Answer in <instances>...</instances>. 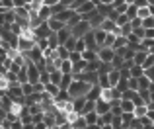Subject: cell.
<instances>
[{"label": "cell", "instance_id": "6da1fadb", "mask_svg": "<svg viewBox=\"0 0 154 129\" xmlns=\"http://www.w3.org/2000/svg\"><path fill=\"white\" fill-rule=\"evenodd\" d=\"M94 86V84L86 82V80H80V78H74L70 84V88H68V94H70V98H80V96H88V92H90V88Z\"/></svg>", "mask_w": 154, "mask_h": 129}, {"label": "cell", "instance_id": "7a4b0ae2", "mask_svg": "<svg viewBox=\"0 0 154 129\" xmlns=\"http://www.w3.org/2000/svg\"><path fill=\"white\" fill-rule=\"evenodd\" d=\"M90 30H94V27H92V24H90V20H84L82 18L74 27H72V35H74V37H84V35H86Z\"/></svg>", "mask_w": 154, "mask_h": 129}, {"label": "cell", "instance_id": "3957f363", "mask_svg": "<svg viewBox=\"0 0 154 129\" xmlns=\"http://www.w3.org/2000/svg\"><path fill=\"white\" fill-rule=\"evenodd\" d=\"M35 37H49V35L53 33V30H51V26H49V22H47V20H45V22H41V24H39V26L37 27H35Z\"/></svg>", "mask_w": 154, "mask_h": 129}, {"label": "cell", "instance_id": "277c9868", "mask_svg": "<svg viewBox=\"0 0 154 129\" xmlns=\"http://www.w3.org/2000/svg\"><path fill=\"white\" fill-rule=\"evenodd\" d=\"M96 8H98V4L92 2V0H88V2H84L82 6H80L78 10H76V12H80V14H82V18H84V20H88V16H90L92 12L96 10Z\"/></svg>", "mask_w": 154, "mask_h": 129}, {"label": "cell", "instance_id": "5b68a950", "mask_svg": "<svg viewBox=\"0 0 154 129\" xmlns=\"http://www.w3.org/2000/svg\"><path fill=\"white\" fill-rule=\"evenodd\" d=\"M98 55H100V59H102L103 63H111L113 57H115V49H113V47H100Z\"/></svg>", "mask_w": 154, "mask_h": 129}, {"label": "cell", "instance_id": "8992f818", "mask_svg": "<svg viewBox=\"0 0 154 129\" xmlns=\"http://www.w3.org/2000/svg\"><path fill=\"white\" fill-rule=\"evenodd\" d=\"M96 112H98L100 115L111 112V102H109V100H105V98H98V100H96Z\"/></svg>", "mask_w": 154, "mask_h": 129}, {"label": "cell", "instance_id": "52a82bcc", "mask_svg": "<svg viewBox=\"0 0 154 129\" xmlns=\"http://www.w3.org/2000/svg\"><path fill=\"white\" fill-rule=\"evenodd\" d=\"M88 20H90V24H92V27H102V24H103V20H105V16L103 14H100L98 12V8H96L94 12H92L90 16H88Z\"/></svg>", "mask_w": 154, "mask_h": 129}, {"label": "cell", "instance_id": "ba28073f", "mask_svg": "<svg viewBox=\"0 0 154 129\" xmlns=\"http://www.w3.org/2000/svg\"><path fill=\"white\" fill-rule=\"evenodd\" d=\"M74 12H76L74 8H63V10H60V12H57L55 16H57V18L60 20V22H64V24H66L68 20H70L72 16H74Z\"/></svg>", "mask_w": 154, "mask_h": 129}, {"label": "cell", "instance_id": "9c48e42d", "mask_svg": "<svg viewBox=\"0 0 154 129\" xmlns=\"http://www.w3.org/2000/svg\"><path fill=\"white\" fill-rule=\"evenodd\" d=\"M16 20H18V14H16L14 8H12V10H4L2 12V22L4 24H14Z\"/></svg>", "mask_w": 154, "mask_h": 129}, {"label": "cell", "instance_id": "30bf717a", "mask_svg": "<svg viewBox=\"0 0 154 129\" xmlns=\"http://www.w3.org/2000/svg\"><path fill=\"white\" fill-rule=\"evenodd\" d=\"M47 22H49V26H51V30H53V31H60L64 26H66V24H64V22H60V20L57 18V16H51V18L47 20Z\"/></svg>", "mask_w": 154, "mask_h": 129}, {"label": "cell", "instance_id": "8fae6325", "mask_svg": "<svg viewBox=\"0 0 154 129\" xmlns=\"http://www.w3.org/2000/svg\"><path fill=\"white\" fill-rule=\"evenodd\" d=\"M88 96H80V98H74L72 100V108H74V112H78V114H82L84 110V104H86Z\"/></svg>", "mask_w": 154, "mask_h": 129}, {"label": "cell", "instance_id": "7c38bea8", "mask_svg": "<svg viewBox=\"0 0 154 129\" xmlns=\"http://www.w3.org/2000/svg\"><path fill=\"white\" fill-rule=\"evenodd\" d=\"M37 14H39V18L45 22V20H49L51 16H53V8H51V6H47V4H43V6L37 10Z\"/></svg>", "mask_w": 154, "mask_h": 129}, {"label": "cell", "instance_id": "4fadbf2b", "mask_svg": "<svg viewBox=\"0 0 154 129\" xmlns=\"http://www.w3.org/2000/svg\"><path fill=\"white\" fill-rule=\"evenodd\" d=\"M102 90H103V88L100 86V84H94V86L90 88V92H88V98H90V100H98V98H102Z\"/></svg>", "mask_w": 154, "mask_h": 129}, {"label": "cell", "instance_id": "5bb4252c", "mask_svg": "<svg viewBox=\"0 0 154 129\" xmlns=\"http://www.w3.org/2000/svg\"><path fill=\"white\" fill-rule=\"evenodd\" d=\"M109 80H111V86H117L121 80V68H111L109 71Z\"/></svg>", "mask_w": 154, "mask_h": 129}, {"label": "cell", "instance_id": "9a60e30c", "mask_svg": "<svg viewBox=\"0 0 154 129\" xmlns=\"http://www.w3.org/2000/svg\"><path fill=\"white\" fill-rule=\"evenodd\" d=\"M98 74H100V86H102V88H111L109 72H102V71H98Z\"/></svg>", "mask_w": 154, "mask_h": 129}, {"label": "cell", "instance_id": "2e32d148", "mask_svg": "<svg viewBox=\"0 0 154 129\" xmlns=\"http://www.w3.org/2000/svg\"><path fill=\"white\" fill-rule=\"evenodd\" d=\"M96 39H98V43H100V47H103V43H105V37H107V31L102 30V27H96Z\"/></svg>", "mask_w": 154, "mask_h": 129}, {"label": "cell", "instance_id": "e0dca14e", "mask_svg": "<svg viewBox=\"0 0 154 129\" xmlns=\"http://www.w3.org/2000/svg\"><path fill=\"white\" fill-rule=\"evenodd\" d=\"M82 59H86V61H96V59H100V55H98V51H94V49H86V51H82Z\"/></svg>", "mask_w": 154, "mask_h": 129}, {"label": "cell", "instance_id": "ac0fdd59", "mask_svg": "<svg viewBox=\"0 0 154 129\" xmlns=\"http://www.w3.org/2000/svg\"><path fill=\"white\" fill-rule=\"evenodd\" d=\"M121 108H123V112H135L137 104L133 102V100H127V98H123V100H121Z\"/></svg>", "mask_w": 154, "mask_h": 129}, {"label": "cell", "instance_id": "d6986e66", "mask_svg": "<svg viewBox=\"0 0 154 129\" xmlns=\"http://www.w3.org/2000/svg\"><path fill=\"white\" fill-rule=\"evenodd\" d=\"M129 43V37L127 35H117L115 43H113V49H121V47H125Z\"/></svg>", "mask_w": 154, "mask_h": 129}, {"label": "cell", "instance_id": "ffe728a7", "mask_svg": "<svg viewBox=\"0 0 154 129\" xmlns=\"http://www.w3.org/2000/svg\"><path fill=\"white\" fill-rule=\"evenodd\" d=\"M86 115V119H88V127H92V125H96V123H98V118H100V114L98 112H90V114H84Z\"/></svg>", "mask_w": 154, "mask_h": 129}, {"label": "cell", "instance_id": "44dd1931", "mask_svg": "<svg viewBox=\"0 0 154 129\" xmlns=\"http://www.w3.org/2000/svg\"><path fill=\"white\" fill-rule=\"evenodd\" d=\"M113 68H123V64H125V57H123V55H119V53H117V51H115V57H113Z\"/></svg>", "mask_w": 154, "mask_h": 129}, {"label": "cell", "instance_id": "7402d4cb", "mask_svg": "<svg viewBox=\"0 0 154 129\" xmlns=\"http://www.w3.org/2000/svg\"><path fill=\"white\" fill-rule=\"evenodd\" d=\"M57 53H59V59H70V49L66 45H59Z\"/></svg>", "mask_w": 154, "mask_h": 129}, {"label": "cell", "instance_id": "603a6c76", "mask_svg": "<svg viewBox=\"0 0 154 129\" xmlns=\"http://www.w3.org/2000/svg\"><path fill=\"white\" fill-rule=\"evenodd\" d=\"M125 14H127L129 16V18H137V14H139V6H137V4L135 2H131V4H129V8H127V12H125Z\"/></svg>", "mask_w": 154, "mask_h": 129}, {"label": "cell", "instance_id": "cb8c5ba5", "mask_svg": "<svg viewBox=\"0 0 154 129\" xmlns=\"http://www.w3.org/2000/svg\"><path fill=\"white\" fill-rule=\"evenodd\" d=\"M94 110H96V100H90V98H88L86 104H84L82 114H90V112H94Z\"/></svg>", "mask_w": 154, "mask_h": 129}, {"label": "cell", "instance_id": "d4e9b609", "mask_svg": "<svg viewBox=\"0 0 154 129\" xmlns=\"http://www.w3.org/2000/svg\"><path fill=\"white\" fill-rule=\"evenodd\" d=\"M148 114V104H143V106H137L135 108V115L137 118H143V115Z\"/></svg>", "mask_w": 154, "mask_h": 129}, {"label": "cell", "instance_id": "484cf974", "mask_svg": "<svg viewBox=\"0 0 154 129\" xmlns=\"http://www.w3.org/2000/svg\"><path fill=\"white\" fill-rule=\"evenodd\" d=\"M12 8H16L14 0H0V10H12Z\"/></svg>", "mask_w": 154, "mask_h": 129}, {"label": "cell", "instance_id": "4316f807", "mask_svg": "<svg viewBox=\"0 0 154 129\" xmlns=\"http://www.w3.org/2000/svg\"><path fill=\"white\" fill-rule=\"evenodd\" d=\"M27 110H29L31 114L35 115V114H41V112H45V108H43V104H41V102H39V104H31Z\"/></svg>", "mask_w": 154, "mask_h": 129}, {"label": "cell", "instance_id": "83f0119b", "mask_svg": "<svg viewBox=\"0 0 154 129\" xmlns=\"http://www.w3.org/2000/svg\"><path fill=\"white\" fill-rule=\"evenodd\" d=\"M80 20H82V14H80V12H74V16H72V18H70V20H68V22H66V26H70V27H74V26H76V24H78V22H80Z\"/></svg>", "mask_w": 154, "mask_h": 129}, {"label": "cell", "instance_id": "f1b7e54d", "mask_svg": "<svg viewBox=\"0 0 154 129\" xmlns=\"http://www.w3.org/2000/svg\"><path fill=\"white\" fill-rule=\"evenodd\" d=\"M102 59H96V61H88V71H100V67H102Z\"/></svg>", "mask_w": 154, "mask_h": 129}, {"label": "cell", "instance_id": "f546056e", "mask_svg": "<svg viewBox=\"0 0 154 129\" xmlns=\"http://www.w3.org/2000/svg\"><path fill=\"white\" fill-rule=\"evenodd\" d=\"M131 33H133V24L131 22H127L125 26H121V35H127V37H129Z\"/></svg>", "mask_w": 154, "mask_h": 129}, {"label": "cell", "instance_id": "4dcf8cb0", "mask_svg": "<svg viewBox=\"0 0 154 129\" xmlns=\"http://www.w3.org/2000/svg\"><path fill=\"white\" fill-rule=\"evenodd\" d=\"M111 127L113 129H121V127H123V115H115L113 121H111Z\"/></svg>", "mask_w": 154, "mask_h": 129}, {"label": "cell", "instance_id": "1f68e13d", "mask_svg": "<svg viewBox=\"0 0 154 129\" xmlns=\"http://www.w3.org/2000/svg\"><path fill=\"white\" fill-rule=\"evenodd\" d=\"M102 98H105V100L111 102V100H113V88H103V90H102Z\"/></svg>", "mask_w": 154, "mask_h": 129}, {"label": "cell", "instance_id": "d6a6232c", "mask_svg": "<svg viewBox=\"0 0 154 129\" xmlns=\"http://www.w3.org/2000/svg\"><path fill=\"white\" fill-rule=\"evenodd\" d=\"M129 88L139 90V78H137V76H131V78H129Z\"/></svg>", "mask_w": 154, "mask_h": 129}, {"label": "cell", "instance_id": "836d02e7", "mask_svg": "<svg viewBox=\"0 0 154 129\" xmlns=\"http://www.w3.org/2000/svg\"><path fill=\"white\" fill-rule=\"evenodd\" d=\"M80 59H82V53H80V51H70V61L72 63H76V61H80Z\"/></svg>", "mask_w": 154, "mask_h": 129}, {"label": "cell", "instance_id": "e575fe53", "mask_svg": "<svg viewBox=\"0 0 154 129\" xmlns=\"http://www.w3.org/2000/svg\"><path fill=\"white\" fill-rule=\"evenodd\" d=\"M140 121H143V127H152L154 125V121L148 118V115H143V118H140Z\"/></svg>", "mask_w": 154, "mask_h": 129}, {"label": "cell", "instance_id": "d590c367", "mask_svg": "<svg viewBox=\"0 0 154 129\" xmlns=\"http://www.w3.org/2000/svg\"><path fill=\"white\" fill-rule=\"evenodd\" d=\"M143 26H144V27H154V16L144 18V20H143Z\"/></svg>", "mask_w": 154, "mask_h": 129}, {"label": "cell", "instance_id": "8d00e7d4", "mask_svg": "<svg viewBox=\"0 0 154 129\" xmlns=\"http://www.w3.org/2000/svg\"><path fill=\"white\" fill-rule=\"evenodd\" d=\"M144 74H146L150 80H154V64H152V67H148V68H144Z\"/></svg>", "mask_w": 154, "mask_h": 129}, {"label": "cell", "instance_id": "74e56055", "mask_svg": "<svg viewBox=\"0 0 154 129\" xmlns=\"http://www.w3.org/2000/svg\"><path fill=\"white\" fill-rule=\"evenodd\" d=\"M84 2H88V0H74V4H72V6H70V8H74V10H78V8H80V6H82V4H84Z\"/></svg>", "mask_w": 154, "mask_h": 129}, {"label": "cell", "instance_id": "f35d334b", "mask_svg": "<svg viewBox=\"0 0 154 129\" xmlns=\"http://www.w3.org/2000/svg\"><path fill=\"white\" fill-rule=\"evenodd\" d=\"M60 4H63L64 8H70L72 4H74V0H60Z\"/></svg>", "mask_w": 154, "mask_h": 129}, {"label": "cell", "instance_id": "ab89813d", "mask_svg": "<svg viewBox=\"0 0 154 129\" xmlns=\"http://www.w3.org/2000/svg\"><path fill=\"white\" fill-rule=\"evenodd\" d=\"M146 37L154 39V27H146Z\"/></svg>", "mask_w": 154, "mask_h": 129}, {"label": "cell", "instance_id": "60d3db41", "mask_svg": "<svg viewBox=\"0 0 154 129\" xmlns=\"http://www.w3.org/2000/svg\"><path fill=\"white\" fill-rule=\"evenodd\" d=\"M137 6H148V0H135Z\"/></svg>", "mask_w": 154, "mask_h": 129}, {"label": "cell", "instance_id": "b9f144b4", "mask_svg": "<svg viewBox=\"0 0 154 129\" xmlns=\"http://www.w3.org/2000/svg\"><path fill=\"white\" fill-rule=\"evenodd\" d=\"M43 2H45L47 6H55V4H59L60 0H43Z\"/></svg>", "mask_w": 154, "mask_h": 129}, {"label": "cell", "instance_id": "7bdbcfd3", "mask_svg": "<svg viewBox=\"0 0 154 129\" xmlns=\"http://www.w3.org/2000/svg\"><path fill=\"white\" fill-rule=\"evenodd\" d=\"M14 4H16V6H26V0H14Z\"/></svg>", "mask_w": 154, "mask_h": 129}, {"label": "cell", "instance_id": "ee69618b", "mask_svg": "<svg viewBox=\"0 0 154 129\" xmlns=\"http://www.w3.org/2000/svg\"><path fill=\"white\" fill-rule=\"evenodd\" d=\"M146 115H148V118H150L152 121H154V110H150V108H148V114H146Z\"/></svg>", "mask_w": 154, "mask_h": 129}, {"label": "cell", "instance_id": "f6af8a7d", "mask_svg": "<svg viewBox=\"0 0 154 129\" xmlns=\"http://www.w3.org/2000/svg\"><path fill=\"white\" fill-rule=\"evenodd\" d=\"M148 108H150V110H154V102H148Z\"/></svg>", "mask_w": 154, "mask_h": 129}, {"label": "cell", "instance_id": "bcb514c9", "mask_svg": "<svg viewBox=\"0 0 154 129\" xmlns=\"http://www.w3.org/2000/svg\"><path fill=\"white\" fill-rule=\"evenodd\" d=\"M148 4H150V6H154V0H148Z\"/></svg>", "mask_w": 154, "mask_h": 129}, {"label": "cell", "instance_id": "7dc6e473", "mask_svg": "<svg viewBox=\"0 0 154 129\" xmlns=\"http://www.w3.org/2000/svg\"><path fill=\"white\" fill-rule=\"evenodd\" d=\"M127 2H129V4H131V2H135V0H127Z\"/></svg>", "mask_w": 154, "mask_h": 129}, {"label": "cell", "instance_id": "c3c4849f", "mask_svg": "<svg viewBox=\"0 0 154 129\" xmlns=\"http://www.w3.org/2000/svg\"><path fill=\"white\" fill-rule=\"evenodd\" d=\"M152 127H154V125H152Z\"/></svg>", "mask_w": 154, "mask_h": 129}]
</instances>
